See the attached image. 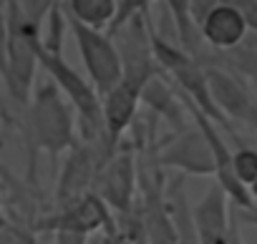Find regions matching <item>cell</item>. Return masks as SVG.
<instances>
[{
	"label": "cell",
	"instance_id": "obj_1",
	"mask_svg": "<svg viewBox=\"0 0 257 244\" xmlns=\"http://www.w3.org/2000/svg\"><path fill=\"white\" fill-rule=\"evenodd\" d=\"M23 136L31 154V179L36 169V154L43 151L56 164L61 154H68L78 144V124L73 116V106L58 91L53 81L36 88L26 106Z\"/></svg>",
	"mask_w": 257,
	"mask_h": 244
},
{
	"label": "cell",
	"instance_id": "obj_2",
	"mask_svg": "<svg viewBox=\"0 0 257 244\" xmlns=\"http://www.w3.org/2000/svg\"><path fill=\"white\" fill-rule=\"evenodd\" d=\"M8 16V51H6V86L13 101L28 106L33 96V78L38 68L41 28L33 26L16 0H6Z\"/></svg>",
	"mask_w": 257,
	"mask_h": 244
},
{
	"label": "cell",
	"instance_id": "obj_3",
	"mask_svg": "<svg viewBox=\"0 0 257 244\" xmlns=\"http://www.w3.org/2000/svg\"><path fill=\"white\" fill-rule=\"evenodd\" d=\"M152 46H154V58L157 63L174 78L179 93L184 96V101H189L192 106H197L212 124H217L219 129H224L229 136H234V126L224 118V113L217 108L214 98H212V91H209V81H207V68L199 66V61L187 53L184 48H177L162 38H152Z\"/></svg>",
	"mask_w": 257,
	"mask_h": 244
},
{
	"label": "cell",
	"instance_id": "obj_4",
	"mask_svg": "<svg viewBox=\"0 0 257 244\" xmlns=\"http://www.w3.org/2000/svg\"><path fill=\"white\" fill-rule=\"evenodd\" d=\"M33 234H58V231H73V234H93V231H106L108 239L116 236V216L113 211L103 204V199L98 194H86L83 199L56 209L51 214L36 216V221L31 224Z\"/></svg>",
	"mask_w": 257,
	"mask_h": 244
},
{
	"label": "cell",
	"instance_id": "obj_5",
	"mask_svg": "<svg viewBox=\"0 0 257 244\" xmlns=\"http://www.w3.org/2000/svg\"><path fill=\"white\" fill-rule=\"evenodd\" d=\"M93 194L103 199V204L121 216L132 211L139 201V161L132 149H116V154L101 166L96 174Z\"/></svg>",
	"mask_w": 257,
	"mask_h": 244
},
{
	"label": "cell",
	"instance_id": "obj_6",
	"mask_svg": "<svg viewBox=\"0 0 257 244\" xmlns=\"http://www.w3.org/2000/svg\"><path fill=\"white\" fill-rule=\"evenodd\" d=\"M68 26H71V33L76 38V46H78V53L83 58V66L88 71V81L93 83L98 96L108 93L123 76L121 56H118L116 43L108 36H103L101 31L81 26L76 21H68Z\"/></svg>",
	"mask_w": 257,
	"mask_h": 244
},
{
	"label": "cell",
	"instance_id": "obj_7",
	"mask_svg": "<svg viewBox=\"0 0 257 244\" xmlns=\"http://www.w3.org/2000/svg\"><path fill=\"white\" fill-rule=\"evenodd\" d=\"M154 164L164 171H179L182 176H214L212 146L197 124L157 149Z\"/></svg>",
	"mask_w": 257,
	"mask_h": 244
},
{
	"label": "cell",
	"instance_id": "obj_8",
	"mask_svg": "<svg viewBox=\"0 0 257 244\" xmlns=\"http://www.w3.org/2000/svg\"><path fill=\"white\" fill-rule=\"evenodd\" d=\"M106 164L103 154L98 149H93L91 144L78 141L63 159L61 171H58V181H56V209H63L78 199H83L86 194L93 191L96 184V174L101 171V166Z\"/></svg>",
	"mask_w": 257,
	"mask_h": 244
},
{
	"label": "cell",
	"instance_id": "obj_9",
	"mask_svg": "<svg viewBox=\"0 0 257 244\" xmlns=\"http://www.w3.org/2000/svg\"><path fill=\"white\" fill-rule=\"evenodd\" d=\"M192 211H194L199 244H229L232 241L234 236L232 201L217 181H212V186L192 206Z\"/></svg>",
	"mask_w": 257,
	"mask_h": 244
},
{
	"label": "cell",
	"instance_id": "obj_10",
	"mask_svg": "<svg viewBox=\"0 0 257 244\" xmlns=\"http://www.w3.org/2000/svg\"><path fill=\"white\" fill-rule=\"evenodd\" d=\"M207 81H209V91H212L217 108L224 113V118L229 124L232 121L247 124L249 116L257 108L254 93L242 81H237V76H232L222 68H207Z\"/></svg>",
	"mask_w": 257,
	"mask_h": 244
},
{
	"label": "cell",
	"instance_id": "obj_11",
	"mask_svg": "<svg viewBox=\"0 0 257 244\" xmlns=\"http://www.w3.org/2000/svg\"><path fill=\"white\" fill-rule=\"evenodd\" d=\"M142 103V88H137L128 81H118L108 93L101 96V113H103V126L106 136L118 146L121 136L134 126V118Z\"/></svg>",
	"mask_w": 257,
	"mask_h": 244
},
{
	"label": "cell",
	"instance_id": "obj_12",
	"mask_svg": "<svg viewBox=\"0 0 257 244\" xmlns=\"http://www.w3.org/2000/svg\"><path fill=\"white\" fill-rule=\"evenodd\" d=\"M247 16L232 3H217L202 16V36L209 46L219 51L237 48L247 36Z\"/></svg>",
	"mask_w": 257,
	"mask_h": 244
},
{
	"label": "cell",
	"instance_id": "obj_13",
	"mask_svg": "<svg viewBox=\"0 0 257 244\" xmlns=\"http://www.w3.org/2000/svg\"><path fill=\"white\" fill-rule=\"evenodd\" d=\"M177 96H182V93L174 91L162 78V73H154L142 88V103H147L159 118L169 121L172 129L179 134V131L189 129V124H187V113H184L187 103H184V98H177Z\"/></svg>",
	"mask_w": 257,
	"mask_h": 244
},
{
	"label": "cell",
	"instance_id": "obj_14",
	"mask_svg": "<svg viewBox=\"0 0 257 244\" xmlns=\"http://www.w3.org/2000/svg\"><path fill=\"white\" fill-rule=\"evenodd\" d=\"M167 201H169V211H172L177 244H199L194 211H192V201L187 196V181L182 174H177L174 179L167 181Z\"/></svg>",
	"mask_w": 257,
	"mask_h": 244
},
{
	"label": "cell",
	"instance_id": "obj_15",
	"mask_svg": "<svg viewBox=\"0 0 257 244\" xmlns=\"http://www.w3.org/2000/svg\"><path fill=\"white\" fill-rule=\"evenodd\" d=\"M66 13L68 21L101 31L103 26L113 23L118 13V3L116 0H66Z\"/></svg>",
	"mask_w": 257,
	"mask_h": 244
},
{
	"label": "cell",
	"instance_id": "obj_16",
	"mask_svg": "<svg viewBox=\"0 0 257 244\" xmlns=\"http://www.w3.org/2000/svg\"><path fill=\"white\" fill-rule=\"evenodd\" d=\"M232 164H234V176L242 186H249L257 179V149L239 146L237 151H232Z\"/></svg>",
	"mask_w": 257,
	"mask_h": 244
},
{
	"label": "cell",
	"instance_id": "obj_17",
	"mask_svg": "<svg viewBox=\"0 0 257 244\" xmlns=\"http://www.w3.org/2000/svg\"><path fill=\"white\" fill-rule=\"evenodd\" d=\"M16 3L21 6V11L26 13V18L41 28L43 18L53 11V0H16Z\"/></svg>",
	"mask_w": 257,
	"mask_h": 244
},
{
	"label": "cell",
	"instance_id": "obj_18",
	"mask_svg": "<svg viewBox=\"0 0 257 244\" xmlns=\"http://www.w3.org/2000/svg\"><path fill=\"white\" fill-rule=\"evenodd\" d=\"M149 3H152V0H123V3L118 6V13H116L113 23H111V33H113L116 28H121L126 21H132L134 16H139V11L147 8Z\"/></svg>",
	"mask_w": 257,
	"mask_h": 244
},
{
	"label": "cell",
	"instance_id": "obj_19",
	"mask_svg": "<svg viewBox=\"0 0 257 244\" xmlns=\"http://www.w3.org/2000/svg\"><path fill=\"white\" fill-rule=\"evenodd\" d=\"M6 51H8V16H6V0H0V76L6 73Z\"/></svg>",
	"mask_w": 257,
	"mask_h": 244
},
{
	"label": "cell",
	"instance_id": "obj_20",
	"mask_svg": "<svg viewBox=\"0 0 257 244\" xmlns=\"http://www.w3.org/2000/svg\"><path fill=\"white\" fill-rule=\"evenodd\" d=\"M53 236H56V244H88V236L73 234V231H58Z\"/></svg>",
	"mask_w": 257,
	"mask_h": 244
},
{
	"label": "cell",
	"instance_id": "obj_21",
	"mask_svg": "<svg viewBox=\"0 0 257 244\" xmlns=\"http://www.w3.org/2000/svg\"><path fill=\"white\" fill-rule=\"evenodd\" d=\"M232 209H234V206H232ZM234 216H237L239 221H244V224H252V226H257V211H254V209H249V211L234 209Z\"/></svg>",
	"mask_w": 257,
	"mask_h": 244
},
{
	"label": "cell",
	"instance_id": "obj_22",
	"mask_svg": "<svg viewBox=\"0 0 257 244\" xmlns=\"http://www.w3.org/2000/svg\"><path fill=\"white\" fill-rule=\"evenodd\" d=\"M108 244H134V241H128L126 236H121V234H116V236H111V239H108Z\"/></svg>",
	"mask_w": 257,
	"mask_h": 244
},
{
	"label": "cell",
	"instance_id": "obj_23",
	"mask_svg": "<svg viewBox=\"0 0 257 244\" xmlns=\"http://www.w3.org/2000/svg\"><path fill=\"white\" fill-rule=\"evenodd\" d=\"M247 191H249V199H252V201L257 204V179H254V181H252V184L247 186Z\"/></svg>",
	"mask_w": 257,
	"mask_h": 244
},
{
	"label": "cell",
	"instance_id": "obj_24",
	"mask_svg": "<svg viewBox=\"0 0 257 244\" xmlns=\"http://www.w3.org/2000/svg\"><path fill=\"white\" fill-rule=\"evenodd\" d=\"M8 226H11V219H8V216H3V214H0V231H6Z\"/></svg>",
	"mask_w": 257,
	"mask_h": 244
},
{
	"label": "cell",
	"instance_id": "obj_25",
	"mask_svg": "<svg viewBox=\"0 0 257 244\" xmlns=\"http://www.w3.org/2000/svg\"><path fill=\"white\" fill-rule=\"evenodd\" d=\"M0 209H3V194H0Z\"/></svg>",
	"mask_w": 257,
	"mask_h": 244
}]
</instances>
